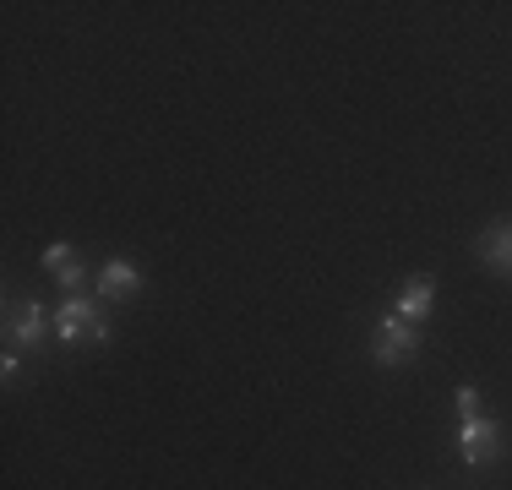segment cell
<instances>
[{"instance_id": "1", "label": "cell", "mask_w": 512, "mask_h": 490, "mask_svg": "<svg viewBox=\"0 0 512 490\" xmlns=\"http://www.w3.org/2000/svg\"><path fill=\"white\" fill-rule=\"evenodd\" d=\"M55 343H66V349H99V343H109L104 300H88V294H60V305H55Z\"/></svg>"}, {"instance_id": "2", "label": "cell", "mask_w": 512, "mask_h": 490, "mask_svg": "<svg viewBox=\"0 0 512 490\" xmlns=\"http://www.w3.org/2000/svg\"><path fill=\"white\" fill-rule=\"evenodd\" d=\"M502 452H507V425L502 420H491V414H463V425H458L463 469H491Z\"/></svg>"}, {"instance_id": "3", "label": "cell", "mask_w": 512, "mask_h": 490, "mask_svg": "<svg viewBox=\"0 0 512 490\" xmlns=\"http://www.w3.org/2000/svg\"><path fill=\"white\" fill-rule=\"evenodd\" d=\"M55 333V311H44V300H11L6 305V349H22V354H39V343Z\"/></svg>"}, {"instance_id": "4", "label": "cell", "mask_w": 512, "mask_h": 490, "mask_svg": "<svg viewBox=\"0 0 512 490\" xmlns=\"http://www.w3.org/2000/svg\"><path fill=\"white\" fill-rule=\"evenodd\" d=\"M414 349H420V327L414 322H404V316H382V322L371 327V360L376 365H387V371H393V365H409L414 360Z\"/></svg>"}, {"instance_id": "5", "label": "cell", "mask_w": 512, "mask_h": 490, "mask_svg": "<svg viewBox=\"0 0 512 490\" xmlns=\"http://www.w3.org/2000/svg\"><path fill=\"white\" fill-rule=\"evenodd\" d=\"M93 289H99L104 305H126V300H137V289H142V267L131 262V256H109L99 273H93Z\"/></svg>"}, {"instance_id": "6", "label": "cell", "mask_w": 512, "mask_h": 490, "mask_svg": "<svg viewBox=\"0 0 512 490\" xmlns=\"http://www.w3.org/2000/svg\"><path fill=\"white\" fill-rule=\"evenodd\" d=\"M474 256H480L491 273H512V218H496L474 235Z\"/></svg>"}, {"instance_id": "7", "label": "cell", "mask_w": 512, "mask_h": 490, "mask_svg": "<svg viewBox=\"0 0 512 490\" xmlns=\"http://www.w3.org/2000/svg\"><path fill=\"white\" fill-rule=\"evenodd\" d=\"M431 305H436V278H431V273L409 278V284L398 289V316H404V322H414V327L431 316Z\"/></svg>"}, {"instance_id": "8", "label": "cell", "mask_w": 512, "mask_h": 490, "mask_svg": "<svg viewBox=\"0 0 512 490\" xmlns=\"http://www.w3.org/2000/svg\"><path fill=\"white\" fill-rule=\"evenodd\" d=\"M77 256H82L77 245H66V240H60V245H50V251L39 256V273H50V278H55V273H66V267L77 262Z\"/></svg>"}, {"instance_id": "9", "label": "cell", "mask_w": 512, "mask_h": 490, "mask_svg": "<svg viewBox=\"0 0 512 490\" xmlns=\"http://www.w3.org/2000/svg\"><path fill=\"white\" fill-rule=\"evenodd\" d=\"M55 284H60V294H82V289H88V284H93V273H88V262H82V256H77V262H71V267H66V273H55Z\"/></svg>"}, {"instance_id": "10", "label": "cell", "mask_w": 512, "mask_h": 490, "mask_svg": "<svg viewBox=\"0 0 512 490\" xmlns=\"http://www.w3.org/2000/svg\"><path fill=\"white\" fill-rule=\"evenodd\" d=\"M458 414H480V387H474V382L458 387Z\"/></svg>"}, {"instance_id": "11", "label": "cell", "mask_w": 512, "mask_h": 490, "mask_svg": "<svg viewBox=\"0 0 512 490\" xmlns=\"http://www.w3.org/2000/svg\"><path fill=\"white\" fill-rule=\"evenodd\" d=\"M22 371V349H6V354H0V376H6V382H11V376H17Z\"/></svg>"}]
</instances>
